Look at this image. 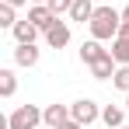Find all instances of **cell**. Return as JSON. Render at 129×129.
<instances>
[{"instance_id":"10","label":"cell","mask_w":129,"mask_h":129,"mask_svg":"<svg viewBox=\"0 0 129 129\" xmlns=\"http://www.w3.org/2000/svg\"><path fill=\"white\" fill-rule=\"evenodd\" d=\"M91 18H94V4H91V0H73V7H70V21L87 24Z\"/></svg>"},{"instance_id":"20","label":"cell","mask_w":129,"mask_h":129,"mask_svg":"<svg viewBox=\"0 0 129 129\" xmlns=\"http://www.w3.org/2000/svg\"><path fill=\"white\" fill-rule=\"evenodd\" d=\"M4 4H11V7H24L28 0H4Z\"/></svg>"},{"instance_id":"11","label":"cell","mask_w":129,"mask_h":129,"mask_svg":"<svg viewBox=\"0 0 129 129\" xmlns=\"http://www.w3.org/2000/svg\"><path fill=\"white\" fill-rule=\"evenodd\" d=\"M101 122H105L108 129H119V126H126V112L119 105H105L101 108Z\"/></svg>"},{"instance_id":"19","label":"cell","mask_w":129,"mask_h":129,"mask_svg":"<svg viewBox=\"0 0 129 129\" xmlns=\"http://www.w3.org/2000/svg\"><path fill=\"white\" fill-rule=\"evenodd\" d=\"M119 39H129V21H122V28H119Z\"/></svg>"},{"instance_id":"22","label":"cell","mask_w":129,"mask_h":129,"mask_svg":"<svg viewBox=\"0 0 129 129\" xmlns=\"http://www.w3.org/2000/svg\"><path fill=\"white\" fill-rule=\"evenodd\" d=\"M31 4H49V0H31Z\"/></svg>"},{"instance_id":"17","label":"cell","mask_w":129,"mask_h":129,"mask_svg":"<svg viewBox=\"0 0 129 129\" xmlns=\"http://www.w3.org/2000/svg\"><path fill=\"white\" fill-rule=\"evenodd\" d=\"M49 7H52V14L59 18V14H70V7H73V0H49Z\"/></svg>"},{"instance_id":"14","label":"cell","mask_w":129,"mask_h":129,"mask_svg":"<svg viewBox=\"0 0 129 129\" xmlns=\"http://www.w3.org/2000/svg\"><path fill=\"white\" fill-rule=\"evenodd\" d=\"M112 56H115V63L129 66V39H115V42H112Z\"/></svg>"},{"instance_id":"5","label":"cell","mask_w":129,"mask_h":129,"mask_svg":"<svg viewBox=\"0 0 129 129\" xmlns=\"http://www.w3.org/2000/svg\"><path fill=\"white\" fill-rule=\"evenodd\" d=\"M115 70H119V63H115V56H112V49H108L101 59H94V63H91V77H94V80H112V77H115Z\"/></svg>"},{"instance_id":"16","label":"cell","mask_w":129,"mask_h":129,"mask_svg":"<svg viewBox=\"0 0 129 129\" xmlns=\"http://www.w3.org/2000/svg\"><path fill=\"white\" fill-rule=\"evenodd\" d=\"M14 11H18V7H11V4H0V28H14V24H18Z\"/></svg>"},{"instance_id":"12","label":"cell","mask_w":129,"mask_h":129,"mask_svg":"<svg viewBox=\"0 0 129 129\" xmlns=\"http://www.w3.org/2000/svg\"><path fill=\"white\" fill-rule=\"evenodd\" d=\"M105 52H108V49H101V42H98V39H87V42L80 45V59H84L87 66L94 63V59H101Z\"/></svg>"},{"instance_id":"2","label":"cell","mask_w":129,"mask_h":129,"mask_svg":"<svg viewBox=\"0 0 129 129\" xmlns=\"http://www.w3.org/2000/svg\"><path fill=\"white\" fill-rule=\"evenodd\" d=\"M42 122V108L39 105H21L11 112V119H7V129H35Z\"/></svg>"},{"instance_id":"1","label":"cell","mask_w":129,"mask_h":129,"mask_svg":"<svg viewBox=\"0 0 129 129\" xmlns=\"http://www.w3.org/2000/svg\"><path fill=\"white\" fill-rule=\"evenodd\" d=\"M87 28H91V39L115 42L119 28H122V11H115V7H94V18L87 21Z\"/></svg>"},{"instance_id":"6","label":"cell","mask_w":129,"mask_h":129,"mask_svg":"<svg viewBox=\"0 0 129 129\" xmlns=\"http://www.w3.org/2000/svg\"><path fill=\"white\" fill-rule=\"evenodd\" d=\"M42 122L49 129H59L63 122H70V105H45L42 108Z\"/></svg>"},{"instance_id":"23","label":"cell","mask_w":129,"mask_h":129,"mask_svg":"<svg viewBox=\"0 0 129 129\" xmlns=\"http://www.w3.org/2000/svg\"><path fill=\"white\" fill-rule=\"evenodd\" d=\"M126 108H129V94H126Z\"/></svg>"},{"instance_id":"24","label":"cell","mask_w":129,"mask_h":129,"mask_svg":"<svg viewBox=\"0 0 129 129\" xmlns=\"http://www.w3.org/2000/svg\"><path fill=\"white\" fill-rule=\"evenodd\" d=\"M119 129H129V126H119Z\"/></svg>"},{"instance_id":"18","label":"cell","mask_w":129,"mask_h":129,"mask_svg":"<svg viewBox=\"0 0 129 129\" xmlns=\"http://www.w3.org/2000/svg\"><path fill=\"white\" fill-rule=\"evenodd\" d=\"M59 129H87V126H80V122H73V119H70V122H63Z\"/></svg>"},{"instance_id":"8","label":"cell","mask_w":129,"mask_h":129,"mask_svg":"<svg viewBox=\"0 0 129 129\" xmlns=\"http://www.w3.org/2000/svg\"><path fill=\"white\" fill-rule=\"evenodd\" d=\"M28 21L31 24H39V28H49V24L56 21V14H52V7H49V4H31V7H28Z\"/></svg>"},{"instance_id":"3","label":"cell","mask_w":129,"mask_h":129,"mask_svg":"<svg viewBox=\"0 0 129 129\" xmlns=\"http://www.w3.org/2000/svg\"><path fill=\"white\" fill-rule=\"evenodd\" d=\"M70 119L80 122V126H91V122L101 119V108H98V101H91V98H80V101L70 105Z\"/></svg>"},{"instance_id":"4","label":"cell","mask_w":129,"mask_h":129,"mask_svg":"<svg viewBox=\"0 0 129 129\" xmlns=\"http://www.w3.org/2000/svg\"><path fill=\"white\" fill-rule=\"evenodd\" d=\"M42 35H45V45H49V49H63V45H70V24L56 18Z\"/></svg>"},{"instance_id":"21","label":"cell","mask_w":129,"mask_h":129,"mask_svg":"<svg viewBox=\"0 0 129 129\" xmlns=\"http://www.w3.org/2000/svg\"><path fill=\"white\" fill-rule=\"evenodd\" d=\"M122 21H129V7H122Z\"/></svg>"},{"instance_id":"9","label":"cell","mask_w":129,"mask_h":129,"mask_svg":"<svg viewBox=\"0 0 129 129\" xmlns=\"http://www.w3.org/2000/svg\"><path fill=\"white\" fill-rule=\"evenodd\" d=\"M14 63H18V66H35V63H39V45H35V42L18 45V49H14Z\"/></svg>"},{"instance_id":"15","label":"cell","mask_w":129,"mask_h":129,"mask_svg":"<svg viewBox=\"0 0 129 129\" xmlns=\"http://www.w3.org/2000/svg\"><path fill=\"white\" fill-rule=\"evenodd\" d=\"M112 84L119 87V91H126V94H129V66H126V63H119L115 77H112Z\"/></svg>"},{"instance_id":"7","label":"cell","mask_w":129,"mask_h":129,"mask_svg":"<svg viewBox=\"0 0 129 129\" xmlns=\"http://www.w3.org/2000/svg\"><path fill=\"white\" fill-rule=\"evenodd\" d=\"M11 35L18 39V45H28V42H35V39L42 35V28H39V24H31L28 18H24V21H18L14 28H11Z\"/></svg>"},{"instance_id":"13","label":"cell","mask_w":129,"mask_h":129,"mask_svg":"<svg viewBox=\"0 0 129 129\" xmlns=\"http://www.w3.org/2000/svg\"><path fill=\"white\" fill-rule=\"evenodd\" d=\"M14 91H18V77L11 66H4L0 70V98H14Z\"/></svg>"}]
</instances>
